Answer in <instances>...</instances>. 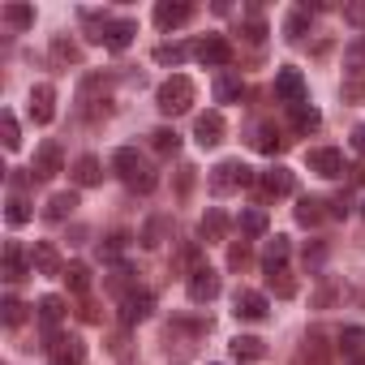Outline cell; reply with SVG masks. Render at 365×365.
I'll return each instance as SVG.
<instances>
[{
	"instance_id": "6da1fadb",
	"label": "cell",
	"mask_w": 365,
	"mask_h": 365,
	"mask_svg": "<svg viewBox=\"0 0 365 365\" xmlns=\"http://www.w3.org/2000/svg\"><path fill=\"white\" fill-rule=\"evenodd\" d=\"M112 168H116V176L125 180L129 190H138V194H150L155 185H159V176H155V168L133 150V146H120L116 155H112Z\"/></svg>"
},
{
	"instance_id": "7a4b0ae2",
	"label": "cell",
	"mask_w": 365,
	"mask_h": 365,
	"mask_svg": "<svg viewBox=\"0 0 365 365\" xmlns=\"http://www.w3.org/2000/svg\"><path fill=\"white\" fill-rule=\"evenodd\" d=\"M194 82L185 78V73H172L168 82H159V91H155V108L163 112V116H180V112H190L194 108Z\"/></svg>"
},
{
	"instance_id": "3957f363",
	"label": "cell",
	"mask_w": 365,
	"mask_h": 365,
	"mask_svg": "<svg viewBox=\"0 0 365 365\" xmlns=\"http://www.w3.org/2000/svg\"><path fill=\"white\" fill-rule=\"evenodd\" d=\"M245 185H254V168H245L241 159H224V163H215L211 176H207V190H211L215 198H224V194H232V190H245Z\"/></svg>"
},
{
	"instance_id": "277c9868",
	"label": "cell",
	"mask_w": 365,
	"mask_h": 365,
	"mask_svg": "<svg viewBox=\"0 0 365 365\" xmlns=\"http://www.w3.org/2000/svg\"><path fill=\"white\" fill-rule=\"evenodd\" d=\"M194 56H198L202 65H211V69H224V65L232 61V43H228L224 35H207V39H198Z\"/></svg>"
},
{
	"instance_id": "5b68a950",
	"label": "cell",
	"mask_w": 365,
	"mask_h": 365,
	"mask_svg": "<svg viewBox=\"0 0 365 365\" xmlns=\"http://www.w3.org/2000/svg\"><path fill=\"white\" fill-rule=\"evenodd\" d=\"M275 95L288 103V108H297V103H305V78H301V69H292V65H284L279 73H275Z\"/></svg>"
},
{
	"instance_id": "8992f818",
	"label": "cell",
	"mask_w": 365,
	"mask_h": 365,
	"mask_svg": "<svg viewBox=\"0 0 365 365\" xmlns=\"http://www.w3.org/2000/svg\"><path fill=\"white\" fill-rule=\"evenodd\" d=\"M215 297H220V275H215L211 267L190 271V301H194V305H211Z\"/></svg>"
},
{
	"instance_id": "52a82bcc",
	"label": "cell",
	"mask_w": 365,
	"mask_h": 365,
	"mask_svg": "<svg viewBox=\"0 0 365 365\" xmlns=\"http://www.w3.org/2000/svg\"><path fill=\"white\" fill-rule=\"evenodd\" d=\"M52 116H56V86H52V82L31 86V120H35V125H48Z\"/></svg>"
},
{
	"instance_id": "ba28073f",
	"label": "cell",
	"mask_w": 365,
	"mask_h": 365,
	"mask_svg": "<svg viewBox=\"0 0 365 365\" xmlns=\"http://www.w3.org/2000/svg\"><path fill=\"white\" fill-rule=\"evenodd\" d=\"M194 18V5H180V0H159L155 5V26L159 31H176V26H185Z\"/></svg>"
},
{
	"instance_id": "9c48e42d",
	"label": "cell",
	"mask_w": 365,
	"mask_h": 365,
	"mask_svg": "<svg viewBox=\"0 0 365 365\" xmlns=\"http://www.w3.org/2000/svg\"><path fill=\"white\" fill-rule=\"evenodd\" d=\"M305 163H309V172H318V176H339L344 172V155L335 150V146H314L309 155H305Z\"/></svg>"
},
{
	"instance_id": "30bf717a",
	"label": "cell",
	"mask_w": 365,
	"mask_h": 365,
	"mask_svg": "<svg viewBox=\"0 0 365 365\" xmlns=\"http://www.w3.org/2000/svg\"><path fill=\"white\" fill-rule=\"evenodd\" d=\"M232 314H237L241 322H262V318H267V297H262V292L241 288V292L232 297Z\"/></svg>"
},
{
	"instance_id": "8fae6325",
	"label": "cell",
	"mask_w": 365,
	"mask_h": 365,
	"mask_svg": "<svg viewBox=\"0 0 365 365\" xmlns=\"http://www.w3.org/2000/svg\"><path fill=\"white\" fill-rule=\"evenodd\" d=\"M150 309H155V297H150V292H129V297L120 301V322H125V327H138V322L150 318Z\"/></svg>"
},
{
	"instance_id": "7c38bea8",
	"label": "cell",
	"mask_w": 365,
	"mask_h": 365,
	"mask_svg": "<svg viewBox=\"0 0 365 365\" xmlns=\"http://www.w3.org/2000/svg\"><path fill=\"white\" fill-rule=\"evenodd\" d=\"M133 35H138V22H129V18H112V22L103 26V48L125 52V48L133 43Z\"/></svg>"
},
{
	"instance_id": "4fadbf2b",
	"label": "cell",
	"mask_w": 365,
	"mask_h": 365,
	"mask_svg": "<svg viewBox=\"0 0 365 365\" xmlns=\"http://www.w3.org/2000/svg\"><path fill=\"white\" fill-rule=\"evenodd\" d=\"M31 267H35L39 275H65V262H61V254H56L52 241H35V250H31Z\"/></svg>"
},
{
	"instance_id": "5bb4252c",
	"label": "cell",
	"mask_w": 365,
	"mask_h": 365,
	"mask_svg": "<svg viewBox=\"0 0 365 365\" xmlns=\"http://www.w3.org/2000/svg\"><path fill=\"white\" fill-rule=\"evenodd\" d=\"M258 185H262V194H267V198H288V194L297 190V180H292V172H288V168H271V172H262V176H258Z\"/></svg>"
},
{
	"instance_id": "9a60e30c",
	"label": "cell",
	"mask_w": 365,
	"mask_h": 365,
	"mask_svg": "<svg viewBox=\"0 0 365 365\" xmlns=\"http://www.w3.org/2000/svg\"><path fill=\"white\" fill-rule=\"evenodd\" d=\"M194 138H198V146H220L224 142V116L220 112H202L194 120Z\"/></svg>"
},
{
	"instance_id": "2e32d148",
	"label": "cell",
	"mask_w": 365,
	"mask_h": 365,
	"mask_svg": "<svg viewBox=\"0 0 365 365\" xmlns=\"http://www.w3.org/2000/svg\"><path fill=\"white\" fill-rule=\"evenodd\" d=\"M56 172H61V146H56V142H43V146L35 150V168H31V176L52 180Z\"/></svg>"
},
{
	"instance_id": "e0dca14e",
	"label": "cell",
	"mask_w": 365,
	"mask_h": 365,
	"mask_svg": "<svg viewBox=\"0 0 365 365\" xmlns=\"http://www.w3.org/2000/svg\"><path fill=\"white\" fill-rule=\"evenodd\" d=\"M99 180H103V168H99V159H95V155H82V159L73 163V185L91 190V185H99Z\"/></svg>"
},
{
	"instance_id": "ac0fdd59",
	"label": "cell",
	"mask_w": 365,
	"mask_h": 365,
	"mask_svg": "<svg viewBox=\"0 0 365 365\" xmlns=\"http://www.w3.org/2000/svg\"><path fill=\"white\" fill-rule=\"evenodd\" d=\"M52 65H61V69H69V65H82V48H78L73 39L56 35V39H52Z\"/></svg>"
},
{
	"instance_id": "d6986e66",
	"label": "cell",
	"mask_w": 365,
	"mask_h": 365,
	"mask_svg": "<svg viewBox=\"0 0 365 365\" xmlns=\"http://www.w3.org/2000/svg\"><path fill=\"white\" fill-rule=\"evenodd\" d=\"M297 365H327V344H322V331H309V335H305V348L297 352Z\"/></svg>"
},
{
	"instance_id": "ffe728a7",
	"label": "cell",
	"mask_w": 365,
	"mask_h": 365,
	"mask_svg": "<svg viewBox=\"0 0 365 365\" xmlns=\"http://www.w3.org/2000/svg\"><path fill=\"white\" fill-rule=\"evenodd\" d=\"M232 356H237V361H262V356H267V344H262L258 335H237V339H232Z\"/></svg>"
},
{
	"instance_id": "44dd1931",
	"label": "cell",
	"mask_w": 365,
	"mask_h": 365,
	"mask_svg": "<svg viewBox=\"0 0 365 365\" xmlns=\"http://www.w3.org/2000/svg\"><path fill=\"white\" fill-rule=\"evenodd\" d=\"M73 207H78V194H52V202L43 207V220L61 224V220H69V215H73Z\"/></svg>"
},
{
	"instance_id": "7402d4cb",
	"label": "cell",
	"mask_w": 365,
	"mask_h": 365,
	"mask_svg": "<svg viewBox=\"0 0 365 365\" xmlns=\"http://www.w3.org/2000/svg\"><path fill=\"white\" fill-rule=\"evenodd\" d=\"M322 207H327L322 198H301V202H297V224H301V228H318L322 215H327Z\"/></svg>"
},
{
	"instance_id": "603a6c76",
	"label": "cell",
	"mask_w": 365,
	"mask_h": 365,
	"mask_svg": "<svg viewBox=\"0 0 365 365\" xmlns=\"http://www.w3.org/2000/svg\"><path fill=\"white\" fill-rule=\"evenodd\" d=\"M5 279H9V284L26 279V258H22V245H18V241L5 245Z\"/></svg>"
},
{
	"instance_id": "cb8c5ba5",
	"label": "cell",
	"mask_w": 365,
	"mask_h": 365,
	"mask_svg": "<svg viewBox=\"0 0 365 365\" xmlns=\"http://www.w3.org/2000/svg\"><path fill=\"white\" fill-rule=\"evenodd\" d=\"M288 254H292L288 237H275V241H267V250H262V267H267V271H275V267H284V262H288Z\"/></svg>"
},
{
	"instance_id": "d4e9b609",
	"label": "cell",
	"mask_w": 365,
	"mask_h": 365,
	"mask_svg": "<svg viewBox=\"0 0 365 365\" xmlns=\"http://www.w3.org/2000/svg\"><path fill=\"white\" fill-rule=\"evenodd\" d=\"M254 150H262V155H279V150H284V138H279L271 125H258V129H254Z\"/></svg>"
},
{
	"instance_id": "484cf974",
	"label": "cell",
	"mask_w": 365,
	"mask_h": 365,
	"mask_svg": "<svg viewBox=\"0 0 365 365\" xmlns=\"http://www.w3.org/2000/svg\"><path fill=\"white\" fill-rule=\"evenodd\" d=\"M267 288H271L275 297H284V301H288V297H297V279H292V275H288L284 267L267 271Z\"/></svg>"
},
{
	"instance_id": "4316f807",
	"label": "cell",
	"mask_w": 365,
	"mask_h": 365,
	"mask_svg": "<svg viewBox=\"0 0 365 365\" xmlns=\"http://www.w3.org/2000/svg\"><path fill=\"white\" fill-rule=\"evenodd\" d=\"M202 237L207 241H224L228 237V215L224 211H207L202 215Z\"/></svg>"
},
{
	"instance_id": "83f0119b",
	"label": "cell",
	"mask_w": 365,
	"mask_h": 365,
	"mask_svg": "<svg viewBox=\"0 0 365 365\" xmlns=\"http://www.w3.org/2000/svg\"><path fill=\"white\" fill-rule=\"evenodd\" d=\"M61 279L69 284V292H86V288H91V267H86V262H69Z\"/></svg>"
},
{
	"instance_id": "f1b7e54d",
	"label": "cell",
	"mask_w": 365,
	"mask_h": 365,
	"mask_svg": "<svg viewBox=\"0 0 365 365\" xmlns=\"http://www.w3.org/2000/svg\"><path fill=\"white\" fill-rule=\"evenodd\" d=\"M292 125H297L301 133H314V129H322V116H318L309 103H297V108H292Z\"/></svg>"
},
{
	"instance_id": "f546056e",
	"label": "cell",
	"mask_w": 365,
	"mask_h": 365,
	"mask_svg": "<svg viewBox=\"0 0 365 365\" xmlns=\"http://www.w3.org/2000/svg\"><path fill=\"white\" fill-rule=\"evenodd\" d=\"M241 232H245V237H262V232H267V211H262V207L241 211Z\"/></svg>"
},
{
	"instance_id": "4dcf8cb0",
	"label": "cell",
	"mask_w": 365,
	"mask_h": 365,
	"mask_svg": "<svg viewBox=\"0 0 365 365\" xmlns=\"http://www.w3.org/2000/svg\"><path fill=\"white\" fill-rule=\"evenodd\" d=\"M61 318H65V301H61V297H43V301H39V322L52 331Z\"/></svg>"
},
{
	"instance_id": "1f68e13d",
	"label": "cell",
	"mask_w": 365,
	"mask_h": 365,
	"mask_svg": "<svg viewBox=\"0 0 365 365\" xmlns=\"http://www.w3.org/2000/svg\"><path fill=\"white\" fill-rule=\"evenodd\" d=\"M339 348L356 361V356L365 352V331H361V327H344V331H339Z\"/></svg>"
},
{
	"instance_id": "d6a6232c",
	"label": "cell",
	"mask_w": 365,
	"mask_h": 365,
	"mask_svg": "<svg viewBox=\"0 0 365 365\" xmlns=\"http://www.w3.org/2000/svg\"><path fill=\"white\" fill-rule=\"evenodd\" d=\"M0 18H5L9 26H18V31L35 26V9H31V5H5V14H0Z\"/></svg>"
},
{
	"instance_id": "836d02e7",
	"label": "cell",
	"mask_w": 365,
	"mask_h": 365,
	"mask_svg": "<svg viewBox=\"0 0 365 365\" xmlns=\"http://www.w3.org/2000/svg\"><path fill=\"white\" fill-rule=\"evenodd\" d=\"M215 99H220V103H237V99H241V82H237L232 73H220V78H215Z\"/></svg>"
},
{
	"instance_id": "e575fe53",
	"label": "cell",
	"mask_w": 365,
	"mask_h": 365,
	"mask_svg": "<svg viewBox=\"0 0 365 365\" xmlns=\"http://www.w3.org/2000/svg\"><path fill=\"white\" fill-rule=\"evenodd\" d=\"M5 220H9V228H22V224L31 220V202H26L22 194H14L9 207H5Z\"/></svg>"
},
{
	"instance_id": "d590c367",
	"label": "cell",
	"mask_w": 365,
	"mask_h": 365,
	"mask_svg": "<svg viewBox=\"0 0 365 365\" xmlns=\"http://www.w3.org/2000/svg\"><path fill=\"white\" fill-rule=\"evenodd\" d=\"M150 146H155L159 155H176V150H180V138H176V129H155V133H150Z\"/></svg>"
},
{
	"instance_id": "8d00e7d4",
	"label": "cell",
	"mask_w": 365,
	"mask_h": 365,
	"mask_svg": "<svg viewBox=\"0 0 365 365\" xmlns=\"http://www.w3.org/2000/svg\"><path fill=\"white\" fill-rule=\"evenodd\" d=\"M0 318H5V327H22L26 322V305L18 297H5V305H0Z\"/></svg>"
},
{
	"instance_id": "74e56055",
	"label": "cell",
	"mask_w": 365,
	"mask_h": 365,
	"mask_svg": "<svg viewBox=\"0 0 365 365\" xmlns=\"http://www.w3.org/2000/svg\"><path fill=\"white\" fill-rule=\"evenodd\" d=\"M0 133H5V146H9V150H18V146H22V133H18L14 112H0Z\"/></svg>"
},
{
	"instance_id": "f35d334b",
	"label": "cell",
	"mask_w": 365,
	"mask_h": 365,
	"mask_svg": "<svg viewBox=\"0 0 365 365\" xmlns=\"http://www.w3.org/2000/svg\"><path fill=\"white\" fill-rule=\"evenodd\" d=\"M155 61L159 65H180V61H185V48H180V43H159L155 48Z\"/></svg>"
},
{
	"instance_id": "ab89813d",
	"label": "cell",
	"mask_w": 365,
	"mask_h": 365,
	"mask_svg": "<svg viewBox=\"0 0 365 365\" xmlns=\"http://www.w3.org/2000/svg\"><path fill=\"white\" fill-rule=\"evenodd\" d=\"M305 26H309V14H305V9H297V14L288 18V26H284V35H288V39L297 43V39L305 35Z\"/></svg>"
},
{
	"instance_id": "60d3db41",
	"label": "cell",
	"mask_w": 365,
	"mask_h": 365,
	"mask_svg": "<svg viewBox=\"0 0 365 365\" xmlns=\"http://www.w3.org/2000/svg\"><path fill=\"white\" fill-rule=\"evenodd\" d=\"M344 22H348V26H365V0H352V5H344Z\"/></svg>"
},
{
	"instance_id": "b9f144b4",
	"label": "cell",
	"mask_w": 365,
	"mask_h": 365,
	"mask_svg": "<svg viewBox=\"0 0 365 365\" xmlns=\"http://www.w3.org/2000/svg\"><path fill=\"white\" fill-rule=\"evenodd\" d=\"M125 241H129V237H125V232H116V237H108V241L99 245V254H103V258H120V250H125Z\"/></svg>"
},
{
	"instance_id": "7bdbcfd3",
	"label": "cell",
	"mask_w": 365,
	"mask_h": 365,
	"mask_svg": "<svg viewBox=\"0 0 365 365\" xmlns=\"http://www.w3.org/2000/svg\"><path fill=\"white\" fill-rule=\"evenodd\" d=\"M108 292H112V297H129V271L108 275Z\"/></svg>"
},
{
	"instance_id": "ee69618b",
	"label": "cell",
	"mask_w": 365,
	"mask_h": 365,
	"mask_svg": "<svg viewBox=\"0 0 365 365\" xmlns=\"http://www.w3.org/2000/svg\"><path fill=\"white\" fill-rule=\"evenodd\" d=\"M245 262H250V245L241 241V245H232V250H228V267H232V271H241Z\"/></svg>"
},
{
	"instance_id": "f6af8a7d",
	"label": "cell",
	"mask_w": 365,
	"mask_h": 365,
	"mask_svg": "<svg viewBox=\"0 0 365 365\" xmlns=\"http://www.w3.org/2000/svg\"><path fill=\"white\" fill-rule=\"evenodd\" d=\"M159 232H163V220H150V224H146V237H142V245H150V250H155V245H159Z\"/></svg>"
},
{
	"instance_id": "bcb514c9",
	"label": "cell",
	"mask_w": 365,
	"mask_h": 365,
	"mask_svg": "<svg viewBox=\"0 0 365 365\" xmlns=\"http://www.w3.org/2000/svg\"><path fill=\"white\" fill-rule=\"evenodd\" d=\"M322 258H327V245H305V262L322 267Z\"/></svg>"
},
{
	"instance_id": "7dc6e473",
	"label": "cell",
	"mask_w": 365,
	"mask_h": 365,
	"mask_svg": "<svg viewBox=\"0 0 365 365\" xmlns=\"http://www.w3.org/2000/svg\"><path fill=\"white\" fill-rule=\"evenodd\" d=\"M190 185H194V168H180V180H176V190H180V194H190Z\"/></svg>"
},
{
	"instance_id": "c3c4849f",
	"label": "cell",
	"mask_w": 365,
	"mask_h": 365,
	"mask_svg": "<svg viewBox=\"0 0 365 365\" xmlns=\"http://www.w3.org/2000/svg\"><path fill=\"white\" fill-rule=\"evenodd\" d=\"M352 150H356V155H365V125H356V129H352Z\"/></svg>"
},
{
	"instance_id": "681fc988",
	"label": "cell",
	"mask_w": 365,
	"mask_h": 365,
	"mask_svg": "<svg viewBox=\"0 0 365 365\" xmlns=\"http://www.w3.org/2000/svg\"><path fill=\"white\" fill-rule=\"evenodd\" d=\"M352 180H356V185H365V163H356V168H352Z\"/></svg>"
},
{
	"instance_id": "f907efd6",
	"label": "cell",
	"mask_w": 365,
	"mask_h": 365,
	"mask_svg": "<svg viewBox=\"0 0 365 365\" xmlns=\"http://www.w3.org/2000/svg\"><path fill=\"white\" fill-rule=\"evenodd\" d=\"M52 365H82V361H73V356H61V361H52Z\"/></svg>"
},
{
	"instance_id": "816d5d0a",
	"label": "cell",
	"mask_w": 365,
	"mask_h": 365,
	"mask_svg": "<svg viewBox=\"0 0 365 365\" xmlns=\"http://www.w3.org/2000/svg\"><path fill=\"white\" fill-rule=\"evenodd\" d=\"M352 365H365V352H361V356H356V361H352Z\"/></svg>"
}]
</instances>
